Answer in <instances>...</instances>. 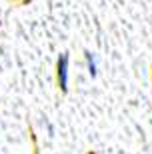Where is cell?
<instances>
[{
    "mask_svg": "<svg viewBox=\"0 0 152 154\" xmlns=\"http://www.w3.org/2000/svg\"><path fill=\"white\" fill-rule=\"evenodd\" d=\"M84 60H86V68H88V74H90V78H96V74H98V64H96V56L92 54L90 50L84 52Z\"/></svg>",
    "mask_w": 152,
    "mask_h": 154,
    "instance_id": "cell-2",
    "label": "cell"
},
{
    "mask_svg": "<svg viewBox=\"0 0 152 154\" xmlns=\"http://www.w3.org/2000/svg\"><path fill=\"white\" fill-rule=\"evenodd\" d=\"M68 64H70V56L62 52L56 62V80L62 92H68Z\"/></svg>",
    "mask_w": 152,
    "mask_h": 154,
    "instance_id": "cell-1",
    "label": "cell"
}]
</instances>
